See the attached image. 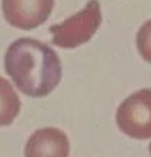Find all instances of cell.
I'll return each mask as SVG.
<instances>
[{"mask_svg": "<svg viewBox=\"0 0 151 157\" xmlns=\"http://www.w3.org/2000/svg\"><path fill=\"white\" fill-rule=\"evenodd\" d=\"M4 70L19 90L30 97H46L61 82V63L46 43L32 37L13 41L4 54Z\"/></svg>", "mask_w": 151, "mask_h": 157, "instance_id": "obj_1", "label": "cell"}, {"mask_svg": "<svg viewBox=\"0 0 151 157\" xmlns=\"http://www.w3.org/2000/svg\"><path fill=\"white\" fill-rule=\"evenodd\" d=\"M101 25V7L98 0H90L78 13L63 23L50 27L53 43L61 49H76L93 37Z\"/></svg>", "mask_w": 151, "mask_h": 157, "instance_id": "obj_2", "label": "cell"}, {"mask_svg": "<svg viewBox=\"0 0 151 157\" xmlns=\"http://www.w3.org/2000/svg\"><path fill=\"white\" fill-rule=\"evenodd\" d=\"M117 126L126 136L145 140L151 137V89H141L124 99L115 113Z\"/></svg>", "mask_w": 151, "mask_h": 157, "instance_id": "obj_3", "label": "cell"}, {"mask_svg": "<svg viewBox=\"0 0 151 157\" xmlns=\"http://www.w3.org/2000/svg\"><path fill=\"white\" fill-rule=\"evenodd\" d=\"M54 0H3V16L10 26L32 30L43 25L51 14Z\"/></svg>", "mask_w": 151, "mask_h": 157, "instance_id": "obj_4", "label": "cell"}, {"mask_svg": "<svg viewBox=\"0 0 151 157\" xmlns=\"http://www.w3.org/2000/svg\"><path fill=\"white\" fill-rule=\"evenodd\" d=\"M69 137L56 127L36 130L29 137L25 149V157H69Z\"/></svg>", "mask_w": 151, "mask_h": 157, "instance_id": "obj_5", "label": "cell"}, {"mask_svg": "<svg viewBox=\"0 0 151 157\" xmlns=\"http://www.w3.org/2000/svg\"><path fill=\"white\" fill-rule=\"evenodd\" d=\"M20 99L13 86L0 76V126H9L20 113Z\"/></svg>", "mask_w": 151, "mask_h": 157, "instance_id": "obj_6", "label": "cell"}, {"mask_svg": "<svg viewBox=\"0 0 151 157\" xmlns=\"http://www.w3.org/2000/svg\"><path fill=\"white\" fill-rule=\"evenodd\" d=\"M137 50L140 56L151 64V19L140 27L137 33Z\"/></svg>", "mask_w": 151, "mask_h": 157, "instance_id": "obj_7", "label": "cell"}, {"mask_svg": "<svg viewBox=\"0 0 151 157\" xmlns=\"http://www.w3.org/2000/svg\"><path fill=\"white\" fill-rule=\"evenodd\" d=\"M148 150H150V153H151V143H150V146H148Z\"/></svg>", "mask_w": 151, "mask_h": 157, "instance_id": "obj_8", "label": "cell"}]
</instances>
